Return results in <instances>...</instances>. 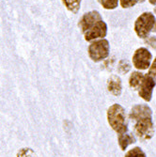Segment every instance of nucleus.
Segmentation results:
<instances>
[{
  "label": "nucleus",
  "instance_id": "obj_1",
  "mask_svg": "<svg viewBox=\"0 0 156 157\" xmlns=\"http://www.w3.org/2000/svg\"><path fill=\"white\" fill-rule=\"evenodd\" d=\"M107 121L118 136L127 133V116L125 109L119 104L112 105L107 110Z\"/></svg>",
  "mask_w": 156,
  "mask_h": 157
},
{
  "label": "nucleus",
  "instance_id": "obj_2",
  "mask_svg": "<svg viewBox=\"0 0 156 157\" xmlns=\"http://www.w3.org/2000/svg\"><path fill=\"white\" fill-rule=\"evenodd\" d=\"M155 16L150 12H144L136 19L135 23V31L141 39L148 38L150 32L152 31L155 24Z\"/></svg>",
  "mask_w": 156,
  "mask_h": 157
},
{
  "label": "nucleus",
  "instance_id": "obj_3",
  "mask_svg": "<svg viewBox=\"0 0 156 157\" xmlns=\"http://www.w3.org/2000/svg\"><path fill=\"white\" fill-rule=\"evenodd\" d=\"M109 51H110L109 42L105 39H100L94 40L89 44L88 49L89 58L95 62H99L105 59L109 56Z\"/></svg>",
  "mask_w": 156,
  "mask_h": 157
},
{
  "label": "nucleus",
  "instance_id": "obj_4",
  "mask_svg": "<svg viewBox=\"0 0 156 157\" xmlns=\"http://www.w3.org/2000/svg\"><path fill=\"white\" fill-rule=\"evenodd\" d=\"M135 121V133L141 140H149L153 136L154 123L152 121V116L140 118Z\"/></svg>",
  "mask_w": 156,
  "mask_h": 157
},
{
  "label": "nucleus",
  "instance_id": "obj_5",
  "mask_svg": "<svg viewBox=\"0 0 156 157\" xmlns=\"http://www.w3.org/2000/svg\"><path fill=\"white\" fill-rule=\"evenodd\" d=\"M152 56L150 52L144 47L138 48L133 56V65L137 70H147L150 67Z\"/></svg>",
  "mask_w": 156,
  "mask_h": 157
},
{
  "label": "nucleus",
  "instance_id": "obj_6",
  "mask_svg": "<svg viewBox=\"0 0 156 157\" xmlns=\"http://www.w3.org/2000/svg\"><path fill=\"white\" fill-rule=\"evenodd\" d=\"M101 20H102L101 14L97 10H92L88 13H85L81 17V19L79 20V23H78V26L80 28L81 32L83 34H85Z\"/></svg>",
  "mask_w": 156,
  "mask_h": 157
},
{
  "label": "nucleus",
  "instance_id": "obj_7",
  "mask_svg": "<svg viewBox=\"0 0 156 157\" xmlns=\"http://www.w3.org/2000/svg\"><path fill=\"white\" fill-rule=\"evenodd\" d=\"M106 33H107V25L103 20H101L93 27H91L89 31L85 33L84 36H85V40L87 41H92L96 40L104 39L106 36Z\"/></svg>",
  "mask_w": 156,
  "mask_h": 157
},
{
  "label": "nucleus",
  "instance_id": "obj_8",
  "mask_svg": "<svg viewBox=\"0 0 156 157\" xmlns=\"http://www.w3.org/2000/svg\"><path fill=\"white\" fill-rule=\"evenodd\" d=\"M155 84L156 82L153 79V77H151L149 75H145L142 83H141L137 90L139 96L143 100H145V101L150 102L152 97V91L155 87Z\"/></svg>",
  "mask_w": 156,
  "mask_h": 157
},
{
  "label": "nucleus",
  "instance_id": "obj_9",
  "mask_svg": "<svg viewBox=\"0 0 156 157\" xmlns=\"http://www.w3.org/2000/svg\"><path fill=\"white\" fill-rule=\"evenodd\" d=\"M152 116V111L147 105H135L130 112V119L136 121L140 118Z\"/></svg>",
  "mask_w": 156,
  "mask_h": 157
},
{
  "label": "nucleus",
  "instance_id": "obj_10",
  "mask_svg": "<svg viewBox=\"0 0 156 157\" xmlns=\"http://www.w3.org/2000/svg\"><path fill=\"white\" fill-rule=\"evenodd\" d=\"M107 90L110 93L115 96H120L121 94V80L117 75H112L107 80Z\"/></svg>",
  "mask_w": 156,
  "mask_h": 157
},
{
  "label": "nucleus",
  "instance_id": "obj_11",
  "mask_svg": "<svg viewBox=\"0 0 156 157\" xmlns=\"http://www.w3.org/2000/svg\"><path fill=\"white\" fill-rule=\"evenodd\" d=\"M135 137L132 135V134H122V135H119L118 136V142H119V145L120 147V149L122 151H125L127 149L129 145L135 143Z\"/></svg>",
  "mask_w": 156,
  "mask_h": 157
},
{
  "label": "nucleus",
  "instance_id": "obj_12",
  "mask_svg": "<svg viewBox=\"0 0 156 157\" xmlns=\"http://www.w3.org/2000/svg\"><path fill=\"white\" fill-rule=\"evenodd\" d=\"M144 76L145 75L140 73V72H133V74L131 75L130 78H129V85L130 87L135 90H137L139 86L142 83L143 79H144Z\"/></svg>",
  "mask_w": 156,
  "mask_h": 157
},
{
  "label": "nucleus",
  "instance_id": "obj_13",
  "mask_svg": "<svg viewBox=\"0 0 156 157\" xmlns=\"http://www.w3.org/2000/svg\"><path fill=\"white\" fill-rule=\"evenodd\" d=\"M61 1L66 9L73 13H76L80 9L81 0H61Z\"/></svg>",
  "mask_w": 156,
  "mask_h": 157
},
{
  "label": "nucleus",
  "instance_id": "obj_14",
  "mask_svg": "<svg viewBox=\"0 0 156 157\" xmlns=\"http://www.w3.org/2000/svg\"><path fill=\"white\" fill-rule=\"evenodd\" d=\"M124 157H147V155L141 148L135 147L127 151Z\"/></svg>",
  "mask_w": 156,
  "mask_h": 157
},
{
  "label": "nucleus",
  "instance_id": "obj_15",
  "mask_svg": "<svg viewBox=\"0 0 156 157\" xmlns=\"http://www.w3.org/2000/svg\"><path fill=\"white\" fill-rule=\"evenodd\" d=\"M98 1L105 10H114L119 5V0H98Z\"/></svg>",
  "mask_w": 156,
  "mask_h": 157
},
{
  "label": "nucleus",
  "instance_id": "obj_16",
  "mask_svg": "<svg viewBox=\"0 0 156 157\" xmlns=\"http://www.w3.org/2000/svg\"><path fill=\"white\" fill-rule=\"evenodd\" d=\"M16 157H37V156L31 149L25 148V149H22L18 151Z\"/></svg>",
  "mask_w": 156,
  "mask_h": 157
},
{
  "label": "nucleus",
  "instance_id": "obj_17",
  "mask_svg": "<svg viewBox=\"0 0 156 157\" xmlns=\"http://www.w3.org/2000/svg\"><path fill=\"white\" fill-rule=\"evenodd\" d=\"M138 1H139V0H120L121 7L124 8V9H128V8L134 7Z\"/></svg>",
  "mask_w": 156,
  "mask_h": 157
},
{
  "label": "nucleus",
  "instance_id": "obj_18",
  "mask_svg": "<svg viewBox=\"0 0 156 157\" xmlns=\"http://www.w3.org/2000/svg\"><path fill=\"white\" fill-rule=\"evenodd\" d=\"M119 70L120 71L121 73H127L130 70V65L127 61L121 60L119 64Z\"/></svg>",
  "mask_w": 156,
  "mask_h": 157
},
{
  "label": "nucleus",
  "instance_id": "obj_19",
  "mask_svg": "<svg viewBox=\"0 0 156 157\" xmlns=\"http://www.w3.org/2000/svg\"><path fill=\"white\" fill-rule=\"evenodd\" d=\"M149 75H150L151 77H153V79L155 80L156 82V59L153 60L152 64L150 65V69H149V73H148Z\"/></svg>",
  "mask_w": 156,
  "mask_h": 157
},
{
  "label": "nucleus",
  "instance_id": "obj_20",
  "mask_svg": "<svg viewBox=\"0 0 156 157\" xmlns=\"http://www.w3.org/2000/svg\"><path fill=\"white\" fill-rule=\"evenodd\" d=\"M147 42L153 48H156V37H150L147 40Z\"/></svg>",
  "mask_w": 156,
  "mask_h": 157
},
{
  "label": "nucleus",
  "instance_id": "obj_21",
  "mask_svg": "<svg viewBox=\"0 0 156 157\" xmlns=\"http://www.w3.org/2000/svg\"><path fill=\"white\" fill-rule=\"evenodd\" d=\"M149 2H150L151 5H156V0H149Z\"/></svg>",
  "mask_w": 156,
  "mask_h": 157
},
{
  "label": "nucleus",
  "instance_id": "obj_22",
  "mask_svg": "<svg viewBox=\"0 0 156 157\" xmlns=\"http://www.w3.org/2000/svg\"><path fill=\"white\" fill-rule=\"evenodd\" d=\"M152 32H156V22L154 24V26H153V29H152Z\"/></svg>",
  "mask_w": 156,
  "mask_h": 157
},
{
  "label": "nucleus",
  "instance_id": "obj_23",
  "mask_svg": "<svg viewBox=\"0 0 156 157\" xmlns=\"http://www.w3.org/2000/svg\"><path fill=\"white\" fill-rule=\"evenodd\" d=\"M154 13H155V14H156V7H155V8H154Z\"/></svg>",
  "mask_w": 156,
  "mask_h": 157
}]
</instances>
